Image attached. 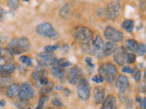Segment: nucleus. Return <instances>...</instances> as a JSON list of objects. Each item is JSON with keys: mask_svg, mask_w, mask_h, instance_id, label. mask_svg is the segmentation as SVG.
Instances as JSON below:
<instances>
[{"mask_svg": "<svg viewBox=\"0 0 146 109\" xmlns=\"http://www.w3.org/2000/svg\"><path fill=\"white\" fill-rule=\"evenodd\" d=\"M55 62H54V64H53L52 66H51V68H50L51 75H53L54 77L58 78V79H63V78H64V76H65V72H64V69H63V68L58 67V66L55 64Z\"/></svg>", "mask_w": 146, "mask_h": 109, "instance_id": "nucleus-16", "label": "nucleus"}, {"mask_svg": "<svg viewBox=\"0 0 146 109\" xmlns=\"http://www.w3.org/2000/svg\"><path fill=\"white\" fill-rule=\"evenodd\" d=\"M131 74H132V77H133V79L135 81H139L140 79H141V71H140V69L137 66L132 68Z\"/></svg>", "mask_w": 146, "mask_h": 109, "instance_id": "nucleus-25", "label": "nucleus"}, {"mask_svg": "<svg viewBox=\"0 0 146 109\" xmlns=\"http://www.w3.org/2000/svg\"><path fill=\"white\" fill-rule=\"evenodd\" d=\"M99 75L103 78V80L111 84L112 82H114V80L117 77V75H118L117 66L111 62L103 63L99 67Z\"/></svg>", "mask_w": 146, "mask_h": 109, "instance_id": "nucleus-2", "label": "nucleus"}, {"mask_svg": "<svg viewBox=\"0 0 146 109\" xmlns=\"http://www.w3.org/2000/svg\"><path fill=\"white\" fill-rule=\"evenodd\" d=\"M92 81L97 83V84H100V83H102L104 80H103V78H102L100 75H97L92 76Z\"/></svg>", "mask_w": 146, "mask_h": 109, "instance_id": "nucleus-30", "label": "nucleus"}, {"mask_svg": "<svg viewBox=\"0 0 146 109\" xmlns=\"http://www.w3.org/2000/svg\"><path fill=\"white\" fill-rule=\"evenodd\" d=\"M117 45L113 42L108 41L107 43H105L104 45V56H109L113 54V53L115 52V50L117 49Z\"/></svg>", "mask_w": 146, "mask_h": 109, "instance_id": "nucleus-20", "label": "nucleus"}, {"mask_svg": "<svg viewBox=\"0 0 146 109\" xmlns=\"http://www.w3.org/2000/svg\"><path fill=\"white\" fill-rule=\"evenodd\" d=\"M58 45H53V46H47L45 47V51H48V52H53L54 50L58 49Z\"/></svg>", "mask_w": 146, "mask_h": 109, "instance_id": "nucleus-31", "label": "nucleus"}, {"mask_svg": "<svg viewBox=\"0 0 146 109\" xmlns=\"http://www.w3.org/2000/svg\"><path fill=\"white\" fill-rule=\"evenodd\" d=\"M5 104H6V102H5L4 100H1V101H0V105H1V106H4Z\"/></svg>", "mask_w": 146, "mask_h": 109, "instance_id": "nucleus-38", "label": "nucleus"}, {"mask_svg": "<svg viewBox=\"0 0 146 109\" xmlns=\"http://www.w3.org/2000/svg\"><path fill=\"white\" fill-rule=\"evenodd\" d=\"M121 12V7L119 1H111L110 2L105 10V16L109 20H114L120 16Z\"/></svg>", "mask_w": 146, "mask_h": 109, "instance_id": "nucleus-7", "label": "nucleus"}, {"mask_svg": "<svg viewBox=\"0 0 146 109\" xmlns=\"http://www.w3.org/2000/svg\"><path fill=\"white\" fill-rule=\"evenodd\" d=\"M0 79H1V75H0Z\"/></svg>", "mask_w": 146, "mask_h": 109, "instance_id": "nucleus-41", "label": "nucleus"}, {"mask_svg": "<svg viewBox=\"0 0 146 109\" xmlns=\"http://www.w3.org/2000/svg\"><path fill=\"white\" fill-rule=\"evenodd\" d=\"M85 61H86V63H87V65H89L90 66H91V67L94 66V65L91 63V58L90 57V56H87V57L85 58Z\"/></svg>", "mask_w": 146, "mask_h": 109, "instance_id": "nucleus-36", "label": "nucleus"}, {"mask_svg": "<svg viewBox=\"0 0 146 109\" xmlns=\"http://www.w3.org/2000/svg\"><path fill=\"white\" fill-rule=\"evenodd\" d=\"M59 14L63 19H69L72 16V7L70 4H64L60 8Z\"/></svg>", "mask_w": 146, "mask_h": 109, "instance_id": "nucleus-18", "label": "nucleus"}, {"mask_svg": "<svg viewBox=\"0 0 146 109\" xmlns=\"http://www.w3.org/2000/svg\"><path fill=\"white\" fill-rule=\"evenodd\" d=\"M127 52L124 47H118L113 53V59L118 66H122L126 61Z\"/></svg>", "mask_w": 146, "mask_h": 109, "instance_id": "nucleus-11", "label": "nucleus"}, {"mask_svg": "<svg viewBox=\"0 0 146 109\" xmlns=\"http://www.w3.org/2000/svg\"><path fill=\"white\" fill-rule=\"evenodd\" d=\"M13 78L10 76H3L1 75V79H0V86L1 87H6L7 86H9L10 84H12ZM11 86V85H10Z\"/></svg>", "mask_w": 146, "mask_h": 109, "instance_id": "nucleus-24", "label": "nucleus"}, {"mask_svg": "<svg viewBox=\"0 0 146 109\" xmlns=\"http://www.w3.org/2000/svg\"><path fill=\"white\" fill-rule=\"evenodd\" d=\"M121 27L127 31V32H132L133 30V27H134V22L131 19H126L121 23Z\"/></svg>", "mask_w": 146, "mask_h": 109, "instance_id": "nucleus-23", "label": "nucleus"}, {"mask_svg": "<svg viewBox=\"0 0 146 109\" xmlns=\"http://www.w3.org/2000/svg\"><path fill=\"white\" fill-rule=\"evenodd\" d=\"M121 72L122 73H125V74H131L132 72V67L129 66H124L121 68Z\"/></svg>", "mask_w": 146, "mask_h": 109, "instance_id": "nucleus-34", "label": "nucleus"}, {"mask_svg": "<svg viewBox=\"0 0 146 109\" xmlns=\"http://www.w3.org/2000/svg\"><path fill=\"white\" fill-rule=\"evenodd\" d=\"M38 81L42 86H48V84H49V79L47 76H42L41 78H39Z\"/></svg>", "mask_w": 146, "mask_h": 109, "instance_id": "nucleus-33", "label": "nucleus"}, {"mask_svg": "<svg viewBox=\"0 0 146 109\" xmlns=\"http://www.w3.org/2000/svg\"><path fill=\"white\" fill-rule=\"evenodd\" d=\"M49 109H52V108H50V107H49Z\"/></svg>", "mask_w": 146, "mask_h": 109, "instance_id": "nucleus-42", "label": "nucleus"}, {"mask_svg": "<svg viewBox=\"0 0 146 109\" xmlns=\"http://www.w3.org/2000/svg\"><path fill=\"white\" fill-rule=\"evenodd\" d=\"M103 35H104L105 38L108 39L111 42H113V43H119V42H121L124 38V35L123 34L116 29L115 27H113L112 26H108L106 27V28L104 29V32H103Z\"/></svg>", "mask_w": 146, "mask_h": 109, "instance_id": "nucleus-6", "label": "nucleus"}, {"mask_svg": "<svg viewBox=\"0 0 146 109\" xmlns=\"http://www.w3.org/2000/svg\"><path fill=\"white\" fill-rule=\"evenodd\" d=\"M129 86H130V81H129L128 77L124 75H118L117 80H116V87L119 92L121 94L125 93L129 88Z\"/></svg>", "mask_w": 146, "mask_h": 109, "instance_id": "nucleus-12", "label": "nucleus"}, {"mask_svg": "<svg viewBox=\"0 0 146 109\" xmlns=\"http://www.w3.org/2000/svg\"><path fill=\"white\" fill-rule=\"evenodd\" d=\"M141 100H142V99H141V97L138 96V97H137V99H136V101H137V102H141Z\"/></svg>", "mask_w": 146, "mask_h": 109, "instance_id": "nucleus-39", "label": "nucleus"}, {"mask_svg": "<svg viewBox=\"0 0 146 109\" xmlns=\"http://www.w3.org/2000/svg\"><path fill=\"white\" fill-rule=\"evenodd\" d=\"M52 104H53V105H55V106H62V102H61V100H60L59 98H58V97H54V98H53Z\"/></svg>", "mask_w": 146, "mask_h": 109, "instance_id": "nucleus-32", "label": "nucleus"}, {"mask_svg": "<svg viewBox=\"0 0 146 109\" xmlns=\"http://www.w3.org/2000/svg\"><path fill=\"white\" fill-rule=\"evenodd\" d=\"M0 59H1V47H0Z\"/></svg>", "mask_w": 146, "mask_h": 109, "instance_id": "nucleus-40", "label": "nucleus"}, {"mask_svg": "<svg viewBox=\"0 0 146 109\" xmlns=\"http://www.w3.org/2000/svg\"><path fill=\"white\" fill-rule=\"evenodd\" d=\"M39 109H43V108H39Z\"/></svg>", "mask_w": 146, "mask_h": 109, "instance_id": "nucleus-44", "label": "nucleus"}, {"mask_svg": "<svg viewBox=\"0 0 146 109\" xmlns=\"http://www.w3.org/2000/svg\"><path fill=\"white\" fill-rule=\"evenodd\" d=\"M4 18H5V11L2 7H0V22L4 20Z\"/></svg>", "mask_w": 146, "mask_h": 109, "instance_id": "nucleus-35", "label": "nucleus"}, {"mask_svg": "<svg viewBox=\"0 0 146 109\" xmlns=\"http://www.w3.org/2000/svg\"><path fill=\"white\" fill-rule=\"evenodd\" d=\"M30 43L27 37H16L13 38L7 45V51L11 54H20L28 52L30 49Z\"/></svg>", "mask_w": 146, "mask_h": 109, "instance_id": "nucleus-1", "label": "nucleus"}, {"mask_svg": "<svg viewBox=\"0 0 146 109\" xmlns=\"http://www.w3.org/2000/svg\"><path fill=\"white\" fill-rule=\"evenodd\" d=\"M18 96L21 100L26 101L33 98L34 96V90L32 86L28 83H22V85L19 87V92H18Z\"/></svg>", "mask_w": 146, "mask_h": 109, "instance_id": "nucleus-10", "label": "nucleus"}, {"mask_svg": "<svg viewBox=\"0 0 146 109\" xmlns=\"http://www.w3.org/2000/svg\"><path fill=\"white\" fill-rule=\"evenodd\" d=\"M56 60L57 58L53 54V52L45 51L43 53H39L37 54V61L38 63V66L47 67L48 66H52Z\"/></svg>", "mask_w": 146, "mask_h": 109, "instance_id": "nucleus-9", "label": "nucleus"}, {"mask_svg": "<svg viewBox=\"0 0 146 109\" xmlns=\"http://www.w3.org/2000/svg\"><path fill=\"white\" fill-rule=\"evenodd\" d=\"M145 53V45L144 43H141L139 44V47H138V49H137V54L138 55H143Z\"/></svg>", "mask_w": 146, "mask_h": 109, "instance_id": "nucleus-29", "label": "nucleus"}, {"mask_svg": "<svg viewBox=\"0 0 146 109\" xmlns=\"http://www.w3.org/2000/svg\"><path fill=\"white\" fill-rule=\"evenodd\" d=\"M36 33L41 36L45 37H49V38H53L56 37L58 34L55 28L51 24H49L48 22H43L40 23L38 27H36Z\"/></svg>", "mask_w": 146, "mask_h": 109, "instance_id": "nucleus-5", "label": "nucleus"}, {"mask_svg": "<svg viewBox=\"0 0 146 109\" xmlns=\"http://www.w3.org/2000/svg\"><path fill=\"white\" fill-rule=\"evenodd\" d=\"M72 35L75 37V39L79 42H82L85 44H88L93 37V32L91 28L84 26H77L71 31Z\"/></svg>", "mask_w": 146, "mask_h": 109, "instance_id": "nucleus-3", "label": "nucleus"}, {"mask_svg": "<svg viewBox=\"0 0 146 109\" xmlns=\"http://www.w3.org/2000/svg\"><path fill=\"white\" fill-rule=\"evenodd\" d=\"M93 101L100 105L104 101L105 99V88L102 86H98L93 90Z\"/></svg>", "mask_w": 146, "mask_h": 109, "instance_id": "nucleus-15", "label": "nucleus"}, {"mask_svg": "<svg viewBox=\"0 0 146 109\" xmlns=\"http://www.w3.org/2000/svg\"><path fill=\"white\" fill-rule=\"evenodd\" d=\"M19 60H20L21 63L24 64V65L32 66V59H31V57H29L28 55H22V56H20Z\"/></svg>", "mask_w": 146, "mask_h": 109, "instance_id": "nucleus-26", "label": "nucleus"}, {"mask_svg": "<svg viewBox=\"0 0 146 109\" xmlns=\"http://www.w3.org/2000/svg\"><path fill=\"white\" fill-rule=\"evenodd\" d=\"M145 103H146L145 98H142V99L141 100V102H140V107L142 109L145 108Z\"/></svg>", "mask_w": 146, "mask_h": 109, "instance_id": "nucleus-37", "label": "nucleus"}, {"mask_svg": "<svg viewBox=\"0 0 146 109\" xmlns=\"http://www.w3.org/2000/svg\"><path fill=\"white\" fill-rule=\"evenodd\" d=\"M19 87H20V86L18 84H12L11 86H9L8 88L7 89V92H6V95L7 97L10 99H13L16 95H18Z\"/></svg>", "mask_w": 146, "mask_h": 109, "instance_id": "nucleus-19", "label": "nucleus"}, {"mask_svg": "<svg viewBox=\"0 0 146 109\" xmlns=\"http://www.w3.org/2000/svg\"><path fill=\"white\" fill-rule=\"evenodd\" d=\"M104 41L100 35H96L92 40L91 50L94 55L98 58H102L104 56Z\"/></svg>", "mask_w": 146, "mask_h": 109, "instance_id": "nucleus-8", "label": "nucleus"}, {"mask_svg": "<svg viewBox=\"0 0 146 109\" xmlns=\"http://www.w3.org/2000/svg\"><path fill=\"white\" fill-rule=\"evenodd\" d=\"M18 5H19V2L17 1V0H9V1H7V6L10 7L11 9H13V10H16L18 7Z\"/></svg>", "mask_w": 146, "mask_h": 109, "instance_id": "nucleus-28", "label": "nucleus"}, {"mask_svg": "<svg viewBox=\"0 0 146 109\" xmlns=\"http://www.w3.org/2000/svg\"><path fill=\"white\" fill-rule=\"evenodd\" d=\"M42 76H47V68L46 66H38V67L32 73V78L34 80H39Z\"/></svg>", "mask_w": 146, "mask_h": 109, "instance_id": "nucleus-21", "label": "nucleus"}, {"mask_svg": "<svg viewBox=\"0 0 146 109\" xmlns=\"http://www.w3.org/2000/svg\"><path fill=\"white\" fill-rule=\"evenodd\" d=\"M139 47L138 42L134 39H128L125 42V48L127 50H129L132 53H135L137 52V49Z\"/></svg>", "mask_w": 146, "mask_h": 109, "instance_id": "nucleus-22", "label": "nucleus"}, {"mask_svg": "<svg viewBox=\"0 0 146 109\" xmlns=\"http://www.w3.org/2000/svg\"><path fill=\"white\" fill-rule=\"evenodd\" d=\"M27 109H31V108H27Z\"/></svg>", "mask_w": 146, "mask_h": 109, "instance_id": "nucleus-43", "label": "nucleus"}, {"mask_svg": "<svg viewBox=\"0 0 146 109\" xmlns=\"http://www.w3.org/2000/svg\"><path fill=\"white\" fill-rule=\"evenodd\" d=\"M77 94L80 100L86 101L91 95V86L86 78H80L77 86Z\"/></svg>", "mask_w": 146, "mask_h": 109, "instance_id": "nucleus-4", "label": "nucleus"}, {"mask_svg": "<svg viewBox=\"0 0 146 109\" xmlns=\"http://www.w3.org/2000/svg\"><path fill=\"white\" fill-rule=\"evenodd\" d=\"M135 60H136V56H135V54H132V53H130V54L127 53L125 63H128V64H133V63L135 62Z\"/></svg>", "mask_w": 146, "mask_h": 109, "instance_id": "nucleus-27", "label": "nucleus"}, {"mask_svg": "<svg viewBox=\"0 0 146 109\" xmlns=\"http://www.w3.org/2000/svg\"><path fill=\"white\" fill-rule=\"evenodd\" d=\"M100 109H118L117 99L113 95H109L101 103Z\"/></svg>", "mask_w": 146, "mask_h": 109, "instance_id": "nucleus-13", "label": "nucleus"}, {"mask_svg": "<svg viewBox=\"0 0 146 109\" xmlns=\"http://www.w3.org/2000/svg\"><path fill=\"white\" fill-rule=\"evenodd\" d=\"M80 79V70L78 66H73L70 68L68 73V81L71 85H76Z\"/></svg>", "mask_w": 146, "mask_h": 109, "instance_id": "nucleus-14", "label": "nucleus"}, {"mask_svg": "<svg viewBox=\"0 0 146 109\" xmlns=\"http://www.w3.org/2000/svg\"><path fill=\"white\" fill-rule=\"evenodd\" d=\"M15 66L14 64L12 63H6V64H3L0 66V74L2 75H10L12 73L15 72Z\"/></svg>", "mask_w": 146, "mask_h": 109, "instance_id": "nucleus-17", "label": "nucleus"}]
</instances>
